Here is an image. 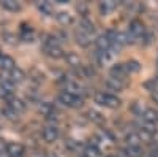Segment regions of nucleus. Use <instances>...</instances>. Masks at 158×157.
<instances>
[{
  "instance_id": "nucleus-1",
  "label": "nucleus",
  "mask_w": 158,
  "mask_h": 157,
  "mask_svg": "<svg viewBox=\"0 0 158 157\" xmlns=\"http://www.w3.org/2000/svg\"><path fill=\"white\" fill-rule=\"evenodd\" d=\"M43 52L48 56V57H52V59H60V57H65L63 54V49L59 43V40L56 37H48L44 43H43Z\"/></svg>"
},
{
  "instance_id": "nucleus-2",
  "label": "nucleus",
  "mask_w": 158,
  "mask_h": 157,
  "mask_svg": "<svg viewBox=\"0 0 158 157\" xmlns=\"http://www.w3.org/2000/svg\"><path fill=\"white\" fill-rule=\"evenodd\" d=\"M95 102L101 107H106V108H118L120 107V98L114 94H109V92H97L95 94Z\"/></svg>"
},
{
  "instance_id": "nucleus-3",
  "label": "nucleus",
  "mask_w": 158,
  "mask_h": 157,
  "mask_svg": "<svg viewBox=\"0 0 158 157\" xmlns=\"http://www.w3.org/2000/svg\"><path fill=\"white\" fill-rule=\"evenodd\" d=\"M59 102L62 105L68 108H81L82 103H84V98L81 95H76V94H71V92H67V90H62L59 94Z\"/></svg>"
},
{
  "instance_id": "nucleus-4",
  "label": "nucleus",
  "mask_w": 158,
  "mask_h": 157,
  "mask_svg": "<svg viewBox=\"0 0 158 157\" xmlns=\"http://www.w3.org/2000/svg\"><path fill=\"white\" fill-rule=\"evenodd\" d=\"M128 35L131 38V43H136L138 40H144V37H146V27H144L142 21H139V19H133V21H131L130 22Z\"/></svg>"
},
{
  "instance_id": "nucleus-5",
  "label": "nucleus",
  "mask_w": 158,
  "mask_h": 157,
  "mask_svg": "<svg viewBox=\"0 0 158 157\" xmlns=\"http://www.w3.org/2000/svg\"><path fill=\"white\" fill-rule=\"evenodd\" d=\"M41 135H43V140H44L46 143H54V141H57V138H59V127H57L56 124L46 125V127L43 129Z\"/></svg>"
},
{
  "instance_id": "nucleus-6",
  "label": "nucleus",
  "mask_w": 158,
  "mask_h": 157,
  "mask_svg": "<svg viewBox=\"0 0 158 157\" xmlns=\"http://www.w3.org/2000/svg\"><path fill=\"white\" fill-rule=\"evenodd\" d=\"M5 151H6L8 157H22L25 148L21 145V143H6Z\"/></svg>"
},
{
  "instance_id": "nucleus-7",
  "label": "nucleus",
  "mask_w": 158,
  "mask_h": 157,
  "mask_svg": "<svg viewBox=\"0 0 158 157\" xmlns=\"http://www.w3.org/2000/svg\"><path fill=\"white\" fill-rule=\"evenodd\" d=\"M106 87L109 90H114V92H122V90L127 87V83H125V80H118V78L109 76L108 81H106Z\"/></svg>"
},
{
  "instance_id": "nucleus-8",
  "label": "nucleus",
  "mask_w": 158,
  "mask_h": 157,
  "mask_svg": "<svg viewBox=\"0 0 158 157\" xmlns=\"http://www.w3.org/2000/svg\"><path fill=\"white\" fill-rule=\"evenodd\" d=\"M76 41H77V45L79 46H89L90 43H92V37H94V35H90V33H87V32H84L82 29H76Z\"/></svg>"
},
{
  "instance_id": "nucleus-9",
  "label": "nucleus",
  "mask_w": 158,
  "mask_h": 157,
  "mask_svg": "<svg viewBox=\"0 0 158 157\" xmlns=\"http://www.w3.org/2000/svg\"><path fill=\"white\" fill-rule=\"evenodd\" d=\"M16 68V62L13 60L10 56H3L0 54V70H3L5 73H11Z\"/></svg>"
},
{
  "instance_id": "nucleus-10",
  "label": "nucleus",
  "mask_w": 158,
  "mask_h": 157,
  "mask_svg": "<svg viewBox=\"0 0 158 157\" xmlns=\"http://www.w3.org/2000/svg\"><path fill=\"white\" fill-rule=\"evenodd\" d=\"M95 45H97L98 51H111L112 49V41L109 40L106 35H100L95 40Z\"/></svg>"
},
{
  "instance_id": "nucleus-11",
  "label": "nucleus",
  "mask_w": 158,
  "mask_h": 157,
  "mask_svg": "<svg viewBox=\"0 0 158 157\" xmlns=\"http://www.w3.org/2000/svg\"><path fill=\"white\" fill-rule=\"evenodd\" d=\"M128 75V70L125 67V63H115L111 68V76L112 78H118V80H125V76Z\"/></svg>"
},
{
  "instance_id": "nucleus-12",
  "label": "nucleus",
  "mask_w": 158,
  "mask_h": 157,
  "mask_svg": "<svg viewBox=\"0 0 158 157\" xmlns=\"http://www.w3.org/2000/svg\"><path fill=\"white\" fill-rule=\"evenodd\" d=\"M141 119L155 124V122L158 121V111L153 110V108H144V111H142V114H141Z\"/></svg>"
},
{
  "instance_id": "nucleus-13",
  "label": "nucleus",
  "mask_w": 158,
  "mask_h": 157,
  "mask_svg": "<svg viewBox=\"0 0 158 157\" xmlns=\"http://www.w3.org/2000/svg\"><path fill=\"white\" fill-rule=\"evenodd\" d=\"M6 102H8V107H10L13 111H16L18 114H19V113H22V111H25V103H24L22 100L15 98V97H10Z\"/></svg>"
},
{
  "instance_id": "nucleus-14",
  "label": "nucleus",
  "mask_w": 158,
  "mask_h": 157,
  "mask_svg": "<svg viewBox=\"0 0 158 157\" xmlns=\"http://www.w3.org/2000/svg\"><path fill=\"white\" fill-rule=\"evenodd\" d=\"M65 60H67V63L70 65V67H73V68L82 67V65H81V59H79V56L76 54V52H73V51H70V52L65 54Z\"/></svg>"
},
{
  "instance_id": "nucleus-15",
  "label": "nucleus",
  "mask_w": 158,
  "mask_h": 157,
  "mask_svg": "<svg viewBox=\"0 0 158 157\" xmlns=\"http://www.w3.org/2000/svg\"><path fill=\"white\" fill-rule=\"evenodd\" d=\"M125 141H127V146H133V148H139L141 143H142L138 132H130V133H127Z\"/></svg>"
},
{
  "instance_id": "nucleus-16",
  "label": "nucleus",
  "mask_w": 158,
  "mask_h": 157,
  "mask_svg": "<svg viewBox=\"0 0 158 157\" xmlns=\"http://www.w3.org/2000/svg\"><path fill=\"white\" fill-rule=\"evenodd\" d=\"M0 5H2L3 10L11 11V13H16V11L21 10V3L16 2V0H2V2H0Z\"/></svg>"
},
{
  "instance_id": "nucleus-17",
  "label": "nucleus",
  "mask_w": 158,
  "mask_h": 157,
  "mask_svg": "<svg viewBox=\"0 0 158 157\" xmlns=\"http://www.w3.org/2000/svg\"><path fill=\"white\" fill-rule=\"evenodd\" d=\"M21 40L24 41H32L33 40V29L27 24H22V29H21Z\"/></svg>"
},
{
  "instance_id": "nucleus-18",
  "label": "nucleus",
  "mask_w": 158,
  "mask_h": 157,
  "mask_svg": "<svg viewBox=\"0 0 158 157\" xmlns=\"http://www.w3.org/2000/svg\"><path fill=\"white\" fill-rule=\"evenodd\" d=\"M79 29H82L84 32H87V33H90V35H94V33H95V25H94V22H92L89 18L81 19V24H79Z\"/></svg>"
},
{
  "instance_id": "nucleus-19",
  "label": "nucleus",
  "mask_w": 158,
  "mask_h": 157,
  "mask_svg": "<svg viewBox=\"0 0 158 157\" xmlns=\"http://www.w3.org/2000/svg\"><path fill=\"white\" fill-rule=\"evenodd\" d=\"M111 59H112V52L111 51H97V60H98L100 65L108 63Z\"/></svg>"
},
{
  "instance_id": "nucleus-20",
  "label": "nucleus",
  "mask_w": 158,
  "mask_h": 157,
  "mask_svg": "<svg viewBox=\"0 0 158 157\" xmlns=\"http://www.w3.org/2000/svg\"><path fill=\"white\" fill-rule=\"evenodd\" d=\"M38 111L41 113L43 116H46V117L54 114V108H52V105L51 103H46V102H41V103L38 105Z\"/></svg>"
},
{
  "instance_id": "nucleus-21",
  "label": "nucleus",
  "mask_w": 158,
  "mask_h": 157,
  "mask_svg": "<svg viewBox=\"0 0 158 157\" xmlns=\"http://www.w3.org/2000/svg\"><path fill=\"white\" fill-rule=\"evenodd\" d=\"M115 7H117V2H114V0L101 2V3H100V11H101V15H108V13H111Z\"/></svg>"
},
{
  "instance_id": "nucleus-22",
  "label": "nucleus",
  "mask_w": 158,
  "mask_h": 157,
  "mask_svg": "<svg viewBox=\"0 0 158 157\" xmlns=\"http://www.w3.org/2000/svg\"><path fill=\"white\" fill-rule=\"evenodd\" d=\"M10 78L13 80V83H21V81H24V80H25V73H24L19 67H16L15 70H13V72L10 73Z\"/></svg>"
},
{
  "instance_id": "nucleus-23",
  "label": "nucleus",
  "mask_w": 158,
  "mask_h": 157,
  "mask_svg": "<svg viewBox=\"0 0 158 157\" xmlns=\"http://www.w3.org/2000/svg\"><path fill=\"white\" fill-rule=\"evenodd\" d=\"M84 157H103V154H101V151H100L97 146L89 145V146L84 149Z\"/></svg>"
},
{
  "instance_id": "nucleus-24",
  "label": "nucleus",
  "mask_w": 158,
  "mask_h": 157,
  "mask_svg": "<svg viewBox=\"0 0 158 157\" xmlns=\"http://www.w3.org/2000/svg\"><path fill=\"white\" fill-rule=\"evenodd\" d=\"M57 21H59L62 25H70V24L73 22V18H71L70 13H67V11H60L59 15H57Z\"/></svg>"
},
{
  "instance_id": "nucleus-25",
  "label": "nucleus",
  "mask_w": 158,
  "mask_h": 157,
  "mask_svg": "<svg viewBox=\"0 0 158 157\" xmlns=\"http://www.w3.org/2000/svg\"><path fill=\"white\" fill-rule=\"evenodd\" d=\"M123 154H125L127 157H141L142 151H141V148H133V146H127V148L123 149Z\"/></svg>"
},
{
  "instance_id": "nucleus-26",
  "label": "nucleus",
  "mask_w": 158,
  "mask_h": 157,
  "mask_svg": "<svg viewBox=\"0 0 158 157\" xmlns=\"http://www.w3.org/2000/svg\"><path fill=\"white\" fill-rule=\"evenodd\" d=\"M87 116H89V119H92L94 122H98V124L104 122V116H103L101 113L95 111V110H90V111L87 113Z\"/></svg>"
},
{
  "instance_id": "nucleus-27",
  "label": "nucleus",
  "mask_w": 158,
  "mask_h": 157,
  "mask_svg": "<svg viewBox=\"0 0 158 157\" xmlns=\"http://www.w3.org/2000/svg\"><path fill=\"white\" fill-rule=\"evenodd\" d=\"M139 138L142 143H147V145H150V143H153V133L150 132H146V130H139Z\"/></svg>"
},
{
  "instance_id": "nucleus-28",
  "label": "nucleus",
  "mask_w": 158,
  "mask_h": 157,
  "mask_svg": "<svg viewBox=\"0 0 158 157\" xmlns=\"http://www.w3.org/2000/svg\"><path fill=\"white\" fill-rule=\"evenodd\" d=\"M38 10L41 11L43 15H46V16H51V15H52V8H51V3H49V2L38 3Z\"/></svg>"
},
{
  "instance_id": "nucleus-29",
  "label": "nucleus",
  "mask_w": 158,
  "mask_h": 157,
  "mask_svg": "<svg viewBox=\"0 0 158 157\" xmlns=\"http://www.w3.org/2000/svg\"><path fill=\"white\" fill-rule=\"evenodd\" d=\"M76 10H77V13L82 16V19L84 18H87V15H89V8H87V5L84 3V2H79L77 5H76Z\"/></svg>"
},
{
  "instance_id": "nucleus-30",
  "label": "nucleus",
  "mask_w": 158,
  "mask_h": 157,
  "mask_svg": "<svg viewBox=\"0 0 158 157\" xmlns=\"http://www.w3.org/2000/svg\"><path fill=\"white\" fill-rule=\"evenodd\" d=\"M125 67H127V70H128V73H133V72H139V63L136 62V60H130V62H127L125 63Z\"/></svg>"
},
{
  "instance_id": "nucleus-31",
  "label": "nucleus",
  "mask_w": 158,
  "mask_h": 157,
  "mask_svg": "<svg viewBox=\"0 0 158 157\" xmlns=\"http://www.w3.org/2000/svg\"><path fill=\"white\" fill-rule=\"evenodd\" d=\"M30 76H33L32 80H33L36 84H40V83H43V81H44V75H43V73H40L38 70H32V72H30Z\"/></svg>"
},
{
  "instance_id": "nucleus-32",
  "label": "nucleus",
  "mask_w": 158,
  "mask_h": 157,
  "mask_svg": "<svg viewBox=\"0 0 158 157\" xmlns=\"http://www.w3.org/2000/svg\"><path fill=\"white\" fill-rule=\"evenodd\" d=\"M2 113H3V116H5V117H8V119H11V121L18 119V113H16V111H13L10 107H6V108L2 111Z\"/></svg>"
},
{
  "instance_id": "nucleus-33",
  "label": "nucleus",
  "mask_w": 158,
  "mask_h": 157,
  "mask_svg": "<svg viewBox=\"0 0 158 157\" xmlns=\"http://www.w3.org/2000/svg\"><path fill=\"white\" fill-rule=\"evenodd\" d=\"M2 37H3V40L8 43V45H15L16 41H18V38H16V35H13V33H8V32H5V33H2Z\"/></svg>"
},
{
  "instance_id": "nucleus-34",
  "label": "nucleus",
  "mask_w": 158,
  "mask_h": 157,
  "mask_svg": "<svg viewBox=\"0 0 158 157\" xmlns=\"http://www.w3.org/2000/svg\"><path fill=\"white\" fill-rule=\"evenodd\" d=\"M153 90H155V89H153ZM152 98H153V102H155V103H158V90L152 92Z\"/></svg>"
},
{
  "instance_id": "nucleus-35",
  "label": "nucleus",
  "mask_w": 158,
  "mask_h": 157,
  "mask_svg": "<svg viewBox=\"0 0 158 157\" xmlns=\"http://www.w3.org/2000/svg\"><path fill=\"white\" fill-rule=\"evenodd\" d=\"M46 157H59V154H56V152L49 151V152H46Z\"/></svg>"
},
{
  "instance_id": "nucleus-36",
  "label": "nucleus",
  "mask_w": 158,
  "mask_h": 157,
  "mask_svg": "<svg viewBox=\"0 0 158 157\" xmlns=\"http://www.w3.org/2000/svg\"><path fill=\"white\" fill-rule=\"evenodd\" d=\"M104 157H117V155H114V154H108V155H104Z\"/></svg>"
},
{
  "instance_id": "nucleus-37",
  "label": "nucleus",
  "mask_w": 158,
  "mask_h": 157,
  "mask_svg": "<svg viewBox=\"0 0 158 157\" xmlns=\"http://www.w3.org/2000/svg\"><path fill=\"white\" fill-rule=\"evenodd\" d=\"M0 116H3V113H2V111H0Z\"/></svg>"
},
{
  "instance_id": "nucleus-38",
  "label": "nucleus",
  "mask_w": 158,
  "mask_h": 157,
  "mask_svg": "<svg viewBox=\"0 0 158 157\" xmlns=\"http://www.w3.org/2000/svg\"><path fill=\"white\" fill-rule=\"evenodd\" d=\"M0 154H2V152H0Z\"/></svg>"
}]
</instances>
